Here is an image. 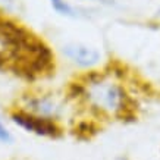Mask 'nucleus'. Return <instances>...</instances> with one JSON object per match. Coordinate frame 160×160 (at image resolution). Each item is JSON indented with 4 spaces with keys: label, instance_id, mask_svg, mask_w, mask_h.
<instances>
[{
    "label": "nucleus",
    "instance_id": "nucleus-1",
    "mask_svg": "<svg viewBox=\"0 0 160 160\" xmlns=\"http://www.w3.org/2000/svg\"><path fill=\"white\" fill-rule=\"evenodd\" d=\"M82 85L81 98L87 102L91 110L103 116H115L128 119L135 116L132 100L125 94L123 88L115 82L107 81L104 77L91 73L87 75Z\"/></svg>",
    "mask_w": 160,
    "mask_h": 160
},
{
    "label": "nucleus",
    "instance_id": "nucleus-2",
    "mask_svg": "<svg viewBox=\"0 0 160 160\" xmlns=\"http://www.w3.org/2000/svg\"><path fill=\"white\" fill-rule=\"evenodd\" d=\"M10 119L18 126L24 128L25 131L35 134L38 137L46 138H60L63 134L62 128L58 123V121L41 118L37 115H32L29 112H25L22 109H16L10 113Z\"/></svg>",
    "mask_w": 160,
    "mask_h": 160
},
{
    "label": "nucleus",
    "instance_id": "nucleus-3",
    "mask_svg": "<svg viewBox=\"0 0 160 160\" xmlns=\"http://www.w3.org/2000/svg\"><path fill=\"white\" fill-rule=\"evenodd\" d=\"M22 110L29 112L32 115L41 118H47V119H53V121H59V118L63 113V106L58 98H54L53 96H29L25 97L24 100V107Z\"/></svg>",
    "mask_w": 160,
    "mask_h": 160
},
{
    "label": "nucleus",
    "instance_id": "nucleus-4",
    "mask_svg": "<svg viewBox=\"0 0 160 160\" xmlns=\"http://www.w3.org/2000/svg\"><path fill=\"white\" fill-rule=\"evenodd\" d=\"M63 52L71 60L78 63L79 66L88 68L100 60V53L96 49L82 46V44H68L63 47Z\"/></svg>",
    "mask_w": 160,
    "mask_h": 160
},
{
    "label": "nucleus",
    "instance_id": "nucleus-5",
    "mask_svg": "<svg viewBox=\"0 0 160 160\" xmlns=\"http://www.w3.org/2000/svg\"><path fill=\"white\" fill-rule=\"evenodd\" d=\"M50 3L53 6V9L56 10V12H59L60 15H65V16H75L73 9L65 2V0H50Z\"/></svg>",
    "mask_w": 160,
    "mask_h": 160
},
{
    "label": "nucleus",
    "instance_id": "nucleus-6",
    "mask_svg": "<svg viewBox=\"0 0 160 160\" xmlns=\"http://www.w3.org/2000/svg\"><path fill=\"white\" fill-rule=\"evenodd\" d=\"M0 141H2V142H8V141H10V134L6 131V128L2 125V123H0Z\"/></svg>",
    "mask_w": 160,
    "mask_h": 160
},
{
    "label": "nucleus",
    "instance_id": "nucleus-7",
    "mask_svg": "<svg viewBox=\"0 0 160 160\" xmlns=\"http://www.w3.org/2000/svg\"><path fill=\"white\" fill-rule=\"evenodd\" d=\"M116 160H126V157H119V159H116Z\"/></svg>",
    "mask_w": 160,
    "mask_h": 160
}]
</instances>
